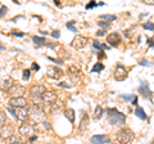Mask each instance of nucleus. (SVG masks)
<instances>
[{"instance_id": "obj_1", "label": "nucleus", "mask_w": 154, "mask_h": 144, "mask_svg": "<svg viewBox=\"0 0 154 144\" xmlns=\"http://www.w3.org/2000/svg\"><path fill=\"white\" fill-rule=\"evenodd\" d=\"M107 120L112 126H121V125H125V122H126V116L116 108H108Z\"/></svg>"}, {"instance_id": "obj_2", "label": "nucleus", "mask_w": 154, "mask_h": 144, "mask_svg": "<svg viewBox=\"0 0 154 144\" xmlns=\"http://www.w3.org/2000/svg\"><path fill=\"white\" fill-rule=\"evenodd\" d=\"M134 139V133L130 129H122L116 134V142L118 144H128Z\"/></svg>"}, {"instance_id": "obj_3", "label": "nucleus", "mask_w": 154, "mask_h": 144, "mask_svg": "<svg viewBox=\"0 0 154 144\" xmlns=\"http://www.w3.org/2000/svg\"><path fill=\"white\" fill-rule=\"evenodd\" d=\"M30 117L32 121H36V122H42L45 120V112L42 111V109L38 107L37 104L35 103H32L30 105Z\"/></svg>"}, {"instance_id": "obj_4", "label": "nucleus", "mask_w": 154, "mask_h": 144, "mask_svg": "<svg viewBox=\"0 0 154 144\" xmlns=\"http://www.w3.org/2000/svg\"><path fill=\"white\" fill-rule=\"evenodd\" d=\"M18 133H19V135H22V136H26L30 139L31 136L35 135V133H36V127L33 126V124H28V122H23L21 126H19L18 129Z\"/></svg>"}, {"instance_id": "obj_5", "label": "nucleus", "mask_w": 154, "mask_h": 144, "mask_svg": "<svg viewBox=\"0 0 154 144\" xmlns=\"http://www.w3.org/2000/svg\"><path fill=\"white\" fill-rule=\"evenodd\" d=\"M48 92L46 88L44 85H32L31 86V89H30V95H31V98L33 100H37V99H41L42 98V95H44L45 93Z\"/></svg>"}, {"instance_id": "obj_6", "label": "nucleus", "mask_w": 154, "mask_h": 144, "mask_svg": "<svg viewBox=\"0 0 154 144\" xmlns=\"http://www.w3.org/2000/svg\"><path fill=\"white\" fill-rule=\"evenodd\" d=\"M41 100L44 102V104L46 105L48 104V107H49V109L51 108V105L54 104L57 100H58V97H57V93L55 92H51V90H48V92L42 95V98Z\"/></svg>"}, {"instance_id": "obj_7", "label": "nucleus", "mask_w": 154, "mask_h": 144, "mask_svg": "<svg viewBox=\"0 0 154 144\" xmlns=\"http://www.w3.org/2000/svg\"><path fill=\"white\" fill-rule=\"evenodd\" d=\"M9 105L14 108H22L27 105V99L25 97H12L9 99Z\"/></svg>"}, {"instance_id": "obj_8", "label": "nucleus", "mask_w": 154, "mask_h": 144, "mask_svg": "<svg viewBox=\"0 0 154 144\" xmlns=\"http://www.w3.org/2000/svg\"><path fill=\"white\" fill-rule=\"evenodd\" d=\"M46 75L49 76L50 79L58 80L63 76V72H62V70L57 68V67H54V66H48L46 67Z\"/></svg>"}, {"instance_id": "obj_9", "label": "nucleus", "mask_w": 154, "mask_h": 144, "mask_svg": "<svg viewBox=\"0 0 154 144\" xmlns=\"http://www.w3.org/2000/svg\"><path fill=\"white\" fill-rule=\"evenodd\" d=\"M88 44V39L85 36H81V35H77L73 40H72V46L75 49H82V48L86 46Z\"/></svg>"}, {"instance_id": "obj_10", "label": "nucleus", "mask_w": 154, "mask_h": 144, "mask_svg": "<svg viewBox=\"0 0 154 144\" xmlns=\"http://www.w3.org/2000/svg\"><path fill=\"white\" fill-rule=\"evenodd\" d=\"M126 77H127L126 68H125L123 66H121V64L117 66V68H116V71H114V79L117 81H123Z\"/></svg>"}, {"instance_id": "obj_11", "label": "nucleus", "mask_w": 154, "mask_h": 144, "mask_svg": "<svg viewBox=\"0 0 154 144\" xmlns=\"http://www.w3.org/2000/svg\"><path fill=\"white\" fill-rule=\"evenodd\" d=\"M109 136L108 135H104V134H98V135H93L90 139L91 144H105V143H109Z\"/></svg>"}, {"instance_id": "obj_12", "label": "nucleus", "mask_w": 154, "mask_h": 144, "mask_svg": "<svg viewBox=\"0 0 154 144\" xmlns=\"http://www.w3.org/2000/svg\"><path fill=\"white\" fill-rule=\"evenodd\" d=\"M107 42L110 46H118V44L121 42V37H119L118 32H112L107 36Z\"/></svg>"}, {"instance_id": "obj_13", "label": "nucleus", "mask_w": 154, "mask_h": 144, "mask_svg": "<svg viewBox=\"0 0 154 144\" xmlns=\"http://www.w3.org/2000/svg\"><path fill=\"white\" fill-rule=\"evenodd\" d=\"M30 117V109L26 108V107H22V108H17V118L21 120V121L26 122V120Z\"/></svg>"}, {"instance_id": "obj_14", "label": "nucleus", "mask_w": 154, "mask_h": 144, "mask_svg": "<svg viewBox=\"0 0 154 144\" xmlns=\"http://www.w3.org/2000/svg\"><path fill=\"white\" fill-rule=\"evenodd\" d=\"M26 92V89H25V86L23 85H19V84H16L12 88V90L9 93L12 94V97H22V94H25Z\"/></svg>"}, {"instance_id": "obj_15", "label": "nucleus", "mask_w": 154, "mask_h": 144, "mask_svg": "<svg viewBox=\"0 0 154 144\" xmlns=\"http://www.w3.org/2000/svg\"><path fill=\"white\" fill-rule=\"evenodd\" d=\"M139 93H140L143 97H145V98L152 97V94H153L150 92V89H149V85L146 83H141L140 84V86H139Z\"/></svg>"}, {"instance_id": "obj_16", "label": "nucleus", "mask_w": 154, "mask_h": 144, "mask_svg": "<svg viewBox=\"0 0 154 144\" xmlns=\"http://www.w3.org/2000/svg\"><path fill=\"white\" fill-rule=\"evenodd\" d=\"M13 127L9 126V125H5V126H2V136L5 138V139H9L11 136H13Z\"/></svg>"}, {"instance_id": "obj_17", "label": "nucleus", "mask_w": 154, "mask_h": 144, "mask_svg": "<svg viewBox=\"0 0 154 144\" xmlns=\"http://www.w3.org/2000/svg\"><path fill=\"white\" fill-rule=\"evenodd\" d=\"M14 85L16 84H14L13 79H11V77H7L5 80H3V90H5V92H11Z\"/></svg>"}, {"instance_id": "obj_18", "label": "nucleus", "mask_w": 154, "mask_h": 144, "mask_svg": "<svg viewBox=\"0 0 154 144\" xmlns=\"http://www.w3.org/2000/svg\"><path fill=\"white\" fill-rule=\"evenodd\" d=\"M63 108H64V104H63V102L58 99L57 102H55L54 104L51 105V108H50V112H51V113H58L59 111H62V109H63Z\"/></svg>"}, {"instance_id": "obj_19", "label": "nucleus", "mask_w": 154, "mask_h": 144, "mask_svg": "<svg viewBox=\"0 0 154 144\" xmlns=\"http://www.w3.org/2000/svg\"><path fill=\"white\" fill-rule=\"evenodd\" d=\"M88 125H89V116L88 114H84L82 118H81V121H80V125H79V130L80 131H84L86 130V127H88Z\"/></svg>"}, {"instance_id": "obj_20", "label": "nucleus", "mask_w": 154, "mask_h": 144, "mask_svg": "<svg viewBox=\"0 0 154 144\" xmlns=\"http://www.w3.org/2000/svg\"><path fill=\"white\" fill-rule=\"evenodd\" d=\"M32 41H33V44H35V46H42V45L48 44V41L45 40V37H38V36H33Z\"/></svg>"}, {"instance_id": "obj_21", "label": "nucleus", "mask_w": 154, "mask_h": 144, "mask_svg": "<svg viewBox=\"0 0 154 144\" xmlns=\"http://www.w3.org/2000/svg\"><path fill=\"white\" fill-rule=\"evenodd\" d=\"M64 116H66V118L69 120V122L73 124V122H75V109L67 108L66 111H64Z\"/></svg>"}, {"instance_id": "obj_22", "label": "nucleus", "mask_w": 154, "mask_h": 144, "mask_svg": "<svg viewBox=\"0 0 154 144\" xmlns=\"http://www.w3.org/2000/svg\"><path fill=\"white\" fill-rule=\"evenodd\" d=\"M135 114H136L139 118H141V120H146V113H145V111H144L141 107H136V108H135Z\"/></svg>"}, {"instance_id": "obj_23", "label": "nucleus", "mask_w": 154, "mask_h": 144, "mask_svg": "<svg viewBox=\"0 0 154 144\" xmlns=\"http://www.w3.org/2000/svg\"><path fill=\"white\" fill-rule=\"evenodd\" d=\"M93 46L96 48V49H99V50H107V49H109L108 45L102 44V42H99L98 40H94V41H93Z\"/></svg>"}, {"instance_id": "obj_24", "label": "nucleus", "mask_w": 154, "mask_h": 144, "mask_svg": "<svg viewBox=\"0 0 154 144\" xmlns=\"http://www.w3.org/2000/svg\"><path fill=\"white\" fill-rule=\"evenodd\" d=\"M102 116H103V108L100 107V105H98V107L95 108V112H94V120H100L102 118Z\"/></svg>"}, {"instance_id": "obj_25", "label": "nucleus", "mask_w": 154, "mask_h": 144, "mask_svg": "<svg viewBox=\"0 0 154 144\" xmlns=\"http://www.w3.org/2000/svg\"><path fill=\"white\" fill-rule=\"evenodd\" d=\"M38 127L40 129H42V130H46V131H49L50 129H51V125L48 122V121H42V122H40L38 124Z\"/></svg>"}, {"instance_id": "obj_26", "label": "nucleus", "mask_w": 154, "mask_h": 144, "mask_svg": "<svg viewBox=\"0 0 154 144\" xmlns=\"http://www.w3.org/2000/svg\"><path fill=\"white\" fill-rule=\"evenodd\" d=\"M75 21H69V22H67L66 23V27L67 28H68V30L71 31V32H75V33H77V30H76V28H75Z\"/></svg>"}, {"instance_id": "obj_27", "label": "nucleus", "mask_w": 154, "mask_h": 144, "mask_svg": "<svg viewBox=\"0 0 154 144\" xmlns=\"http://www.w3.org/2000/svg\"><path fill=\"white\" fill-rule=\"evenodd\" d=\"M100 20H107V21H110V22H114L116 21V16H110V14H102L99 17Z\"/></svg>"}, {"instance_id": "obj_28", "label": "nucleus", "mask_w": 154, "mask_h": 144, "mask_svg": "<svg viewBox=\"0 0 154 144\" xmlns=\"http://www.w3.org/2000/svg\"><path fill=\"white\" fill-rule=\"evenodd\" d=\"M104 70V66L102 63H96L93 68H91V72H100V71H103Z\"/></svg>"}, {"instance_id": "obj_29", "label": "nucleus", "mask_w": 154, "mask_h": 144, "mask_svg": "<svg viewBox=\"0 0 154 144\" xmlns=\"http://www.w3.org/2000/svg\"><path fill=\"white\" fill-rule=\"evenodd\" d=\"M30 76H31V71H30V70H25V71H23L22 79L25 80V81H28V80H30Z\"/></svg>"}, {"instance_id": "obj_30", "label": "nucleus", "mask_w": 154, "mask_h": 144, "mask_svg": "<svg viewBox=\"0 0 154 144\" xmlns=\"http://www.w3.org/2000/svg\"><path fill=\"white\" fill-rule=\"evenodd\" d=\"M7 111H8V112H11V113H12V116L17 118V108H14V107H11V105H8V107H7Z\"/></svg>"}, {"instance_id": "obj_31", "label": "nucleus", "mask_w": 154, "mask_h": 144, "mask_svg": "<svg viewBox=\"0 0 154 144\" xmlns=\"http://www.w3.org/2000/svg\"><path fill=\"white\" fill-rule=\"evenodd\" d=\"M143 27L145 28V30H150V31H153V30H154V23L145 22V23H143Z\"/></svg>"}, {"instance_id": "obj_32", "label": "nucleus", "mask_w": 154, "mask_h": 144, "mask_svg": "<svg viewBox=\"0 0 154 144\" xmlns=\"http://www.w3.org/2000/svg\"><path fill=\"white\" fill-rule=\"evenodd\" d=\"M98 5H104V3H96V2H91L90 4H88V5H86L85 8L86 9H91V8H94V7H98Z\"/></svg>"}, {"instance_id": "obj_33", "label": "nucleus", "mask_w": 154, "mask_h": 144, "mask_svg": "<svg viewBox=\"0 0 154 144\" xmlns=\"http://www.w3.org/2000/svg\"><path fill=\"white\" fill-rule=\"evenodd\" d=\"M13 143H22V142H21V139H19L18 136L13 135V136L9 138V144H13Z\"/></svg>"}, {"instance_id": "obj_34", "label": "nucleus", "mask_w": 154, "mask_h": 144, "mask_svg": "<svg viewBox=\"0 0 154 144\" xmlns=\"http://www.w3.org/2000/svg\"><path fill=\"white\" fill-rule=\"evenodd\" d=\"M0 124H2V126H5V113L3 111L0 112Z\"/></svg>"}, {"instance_id": "obj_35", "label": "nucleus", "mask_w": 154, "mask_h": 144, "mask_svg": "<svg viewBox=\"0 0 154 144\" xmlns=\"http://www.w3.org/2000/svg\"><path fill=\"white\" fill-rule=\"evenodd\" d=\"M121 97H122L123 99H126V100H131V103H132V100L136 98V95H125V94H122Z\"/></svg>"}, {"instance_id": "obj_36", "label": "nucleus", "mask_w": 154, "mask_h": 144, "mask_svg": "<svg viewBox=\"0 0 154 144\" xmlns=\"http://www.w3.org/2000/svg\"><path fill=\"white\" fill-rule=\"evenodd\" d=\"M109 25H110L109 22H102V21L98 22V26H99V27H102V28H108Z\"/></svg>"}, {"instance_id": "obj_37", "label": "nucleus", "mask_w": 154, "mask_h": 144, "mask_svg": "<svg viewBox=\"0 0 154 144\" xmlns=\"http://www.w3.org/2000/svg\"><path fill=\"white\" fill-rule=\"evenodd\" d=\"M50 35H51L53 37H54V39H59V36H60V31H59V30H55V31H53V32L50 33Z\"/></svg>"}, {"instance_id": "obj_38", "label": "nucleus", "mask_w": 154, "mask_h": 144, "mask_svg": "<svg viewBox=\"0 0 154 144\" xmlns=\"http://www.w3.org/2000/svg\"><path fill=\"white\" fill-rule=\"evenodd\" d=\"M139 64H140V66H144V67H150V66H152L150 62H148V61H145V59L140 61V63H139Z\"/></svg>"}, {"instance_id": "obj_39", "label": "nucleus", "mask_w": 154, "mask_h": 144, "mask_svg": "<svg viewBox=\"0 0 154 144\" xmlns=\"http://www.w3.org/2000/svg\"><path fill=\"white\" fill-rule=\"evenodd\" d=\"M7 11H8V8L7 7H4V5H2V13H0V17H4L7 14Z\"/></svg>"}, {"instance_id": "obj_40", "label": "nucleus", "mask_w": 154, "mask_h": 144, "mask_svg": "<svg viewBox=\"0 0 154 144\" xmlns=\"http://www.w3.org/2000/svg\"><path fill=\"white\" fill-rule=\"evenodd\" d=\"M12 35H14V36H18V37H23V36H25V33H23V32H17V31H13V32H12Z\"/></svg>"}, {"instance_id": "obj_41", "label": "nucleus", "mask_w": 154, "mask_h": 144, "mask_svg": "<svg viewBox=\"0 0 154 144\" xmlns=\"http://www.w3.org/2000/svg\"><path fill=\"white\" fill-rule=\"evenodd\" d=\"M58 86H60V88H71V85H68L67 83H60L58 84Z\"/></svg>"}, {"instance_id": "obj_42", "label": "nucleus", "mask_w": 154, "mask_h": 144, "mask_svg": "<svg viewBox=\"0 0 154 144\" xmlns=\"http://www.w3.org/2000/svg\"><path fill=\"white\" fill-rule=\"evenodd\" d=\"M32 70L38 71V70H40V66H38V64L36 63V62H35V63H32Z\"/></svg>"}, {"instance_id": "obj_43", "label": "nucleus", "mask_w": 154, "mask_h": 144, "mask_svg": "<svg viewBox=\"0 0 154 144\" xmlns=\"http://www.w3.org/2000/svg\"><path fill=\"white\" fill-rule=\"evenodd\" d=\"M96 35H98L99 37H100V36H104V35H105V31H104V30H99L98 32H96Z\"/></svg>"}, {"instance_id": "obj_44", "label": "nucleus", "mask_w": 154, "mask_h": 144, "mask_svg": "<svg viewBox=\"0 0 154 144\" xmlns=\"http://www.w3.org/2000/svg\"><path fill=\"white\" fill-rule=\"evenodd\" d=\"M146 42H148V45H149V46H154V42H153V39H148V40H146Z\"/></svg>"}, {"instance_id": "obj_45", "label": "nucleus", "mask_w": 154, "mask_h": 144, "mask_svg": "<svg viewBox=\"0 0 154 144\" xmlns=\"http://www.w3.org/2000/svg\"><path fill=\"white\" fill-rule=\"evenodd\" d=\"M36 139H37V136H36V135H33V136H31L30 139H28V140H30V143H33V142L36 140Z\"/></svg>"}, {"instance_id": "obj_46", "label": "nucleus", "mask_w": 154, "mask_h": 144, "mask_svg": "<svg viewBox=\"0 0 154 144\" xmlns=\"http://www.w3.org/2000/svg\"><path fill=\"white\" fill-rule=\"evenodd\" d=\"M13 144H23V143H13Z\"/></svg>"}, {"instance_id": "obj_47", "label": "nucleus", "mask_w": 154, "mask_h": 144, "mask_svg": "<svg viewBox=\"0 0 154 144\" xmlns=\"http://www.w3.org/2000/svg\"><path fill=\"white\" fill-rule=\"evenodd\" d=\"M27 144H33V143H27Z\"/></svg>"}]
</instances>
